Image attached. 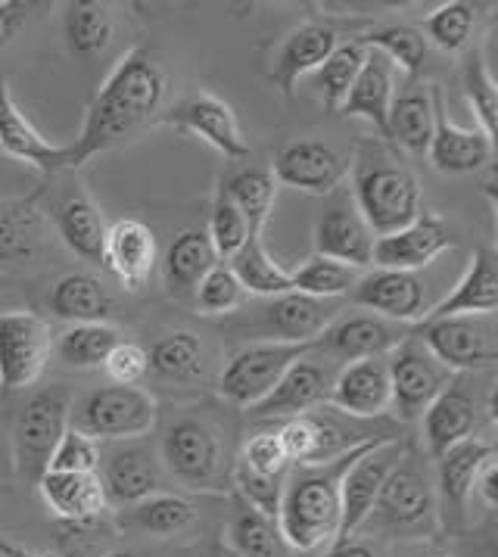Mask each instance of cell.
Returning a JSON list of instances; mask_svg holds the SVG:
<instances>
[{"instance_id":"cell-1","label":"cell","mask_w":498,"mask_h":557,"mask_svg":"<svg viewBox=\"0 0 498 557\" xmlns=\"http://www.w3.org/2000/svg\"><path fill=\"white\" fill-rule=\"evenodd\" d=\"M165 88L169 78L157 50L144 45L132 47L107 75L103 88L97 90L78 137L66 144V172L82 169L88 159L107 153L137 128H144L162 110Z\"/></svg>"},{"instance_id":"cell-2","label":"cell","mask_w":498,"mask_h":557,"mask_svg":"<svg viewBox=\"0 0 498 557\" xmlns=\"http://www.w3.org/2000/svg\"><path fill=\"white\" fill-rule=\"evenodd\" d=\"M389 440V436H384ZM377 443V440H371ZM371 443L349 448L324 465H309L296 473H287L281 508H277V530L290 552L309 555L321 545H334L340 533V483L352 461Z\"/></svg>"},{"instance_id":"cell-3","label":"cell","mask_w":498,"mask_h":557,"mask_svg":"<svg viewBox=\"0 0 498 557\" xmlns=\"http://www.w3.org/2000/svg\"><path fill=\"white\" fill-rule=\"evenodd\" d=\"M352 202L374 237L421 215V184L386 140H364L352 165Z\"/></svg>"},{"instance_id":"cell-4","label":"cell","mask_w":498,"mask_h":557,"mask_svg":"<svg viewBox=\"0 0 498 557\" xmlns=\"http://www.w3.org/2000/svg\"><path fill=\"white\" fill-rule=\"evenodd\" d=\"M364 523H374L381 533L396 539H433L443 530L436 483L418 448L406 446Z\"/></svg>"},{"instance_id":"cell-5","label":"cell","mask_w":498,"mask_h":557,"mask_svg":"<svg viewBox=\"0 0 498 557\" xmlns=\"http://www.w3.org/2000/svg\"><path fill=\"white\" fill-rule=\"evenodd\" d=\"M69 411L72 393L63 383L45 386L25 399L10 433V461L23 480L38 486V480L50 470L53 448L69 430Z\"/></svg>"},{"instance_id":"cell-6","label":"cell","mask_w":498,"mask_h":557,"mask_svg":"<svg viewBox=\"0 0 498 557\" xmlns=\"http://www.w3.org/2000/svg\"><path fill=\"white\" fill-rule=\"evenodd\" d=\"M159 421V405L140 386H100L72 401L69 426L94 443H125L147 436Z\"/></svg>"},{"instance_id":"cell-7","label":"cell","mask_w":498,"mask_h":557,"mask_svg":"<svg viewBox=\"0 0 498 557\" xmlns=\"http://www.w3.org/2000/svg\"><path fill=\"white\" fill-rule=\"evenodd\" d=\"M159 465L194 492H222L225 480V448L219 430L206 418L182 414L162 430Z\"/></svg>"},{"instance_id":"cell-8","label":"cell","mask_w":498,"mask_h":557,"mask_svg":"<svg viewBox=\"0 0 498 557\" xmlns=\"http://www.w3.org/2000/svg\"><path fill=\"white\" fill-rule=\"evenodd\" d=\"M312 352H315V343H281V339L249 343L240 352L227 358L219 377V393L225 401L249 411L252 405H259L272 393L277 380L290 371V364Z\"/></svg>"},{"instance_id":"cell-9","label":"cell","mask_w":498,"mask_h":557,"mask_svg":"<svg viewBox=\"0 0 498 557\" xmlns=\"http://www.w3.org/2000/svg\"><path fill=\"white\" fill-rule=\"evenodd\" d=\"M414 334L452 374H476V371H493L496 368V314L433 318V321H421L414 327Z\"/></svg>"},{"instance_id":"cell-10","label":"cell","mask_w":498,"mask_h":557,"mask_svg":"<svg viewBox=\"0 0 498 557\" xmlns=\"http://www.w3.org/2000/svg\"><path fill=\"white\" fill-rule=\"evenodd\" d=\"M496 399L493 389L483 393L476 386L474 374H455L449 380V386L431 401V408L424 411V443H427V455L433 461L439 455H446L449 448L464 443L474 436V430L480 426L483 411L493 414Z\"/></svg>"},{"instance_id":"cell-11","label":"cell","mask_w":498,"mask_h":557,"mask_svg":"<svg viewBox=\"0 0 498 557\" xmlns=\"http://www.w3.org/2000/svg\"><path fill=\"white\" fill-rule=\"evenodd\" d=\"M53 331L41 314H0V389L23 393L35 386L53 356Z\"/></svg>"},{"instance_id":"cell-12","label":"cell","mask_w":498,"mask_h":557,"mask_svg":"<svg viewBox=\"0 0 498 557\" xmlns=\"http://www.w3.org/2000/svg\"><path fill=\"white\" fill-rule=\"evenodd\" d=\"M386 371H389L393 405H396V411H399L402 421L424 418V411L431 408V401L455 377L452 371L418 339V334H411L402 346H396L389 352Z\"/></svg>"},{"instance_id":"cell-13","label":"cell","mask_w":498,"mask_h":557,"mask_svg":"<svg viewBox=\"0 0 498 557\" xmlns=\"http://www.w3.org/2000/svg\"><path fill=\"white\" fill-rule=\"evenodd\" d=\"M402 451H406V443H399L396 436L377 440L352 461V468L346 470L340 483V533H337V542H346L362 530L364 520L371 517L377 495L384 490L389 470L396 468Z\"/></svg>"},{"instance_id":"cell-14","label":"cell","mask_w":498,"mask_h":557,"mask_svg":"<svg viewBox=\"0 0 498 557\" xmlns=\"http://www.w3.org/2000/svg\"><path fill=\"white\" fill-rule=\"evenodd\" d=\"M157 122L200 137L225 159L237 162V159L249 157V144L244 137L237 112L227 100L215 97V94H190V97L178 100L175 107L159 112Z\"/></svg>"},{"instance_id":"cell-15","label":"cell","mask_w":498,"mask_h":557,"mask_svg":"<svg viewBox=\"0 0 498 557\" xmlns=\"http://www.w3.org/2000/svg\"><path fill=\"white\" fill-rule=\"evenodd\" d=\"M97 476L107 495V505L115 508H132L137 502L162 492V465L157 448L140 440L113 443L107 451H100Z\"/></svg>"},{"instance_id":"cell-16","label":"cell","mask_w":498,"mask_h":557,"mask_svg":"<svg viewBox=\"0 0 498 557\" xmlns=\"http://www.w3.org/2000/svg\"><path fill=\"white\" fill-rule=\"evenodd\" d=\"M346 299L359 309H368L371 314H381L396 324H411V327H418L431 312L427 284L411 271L374 268L359 277V284Z\"/></svg>"},{"instance_id":"cell-17","label":"cell","mask_w":498,"mask_h":557,"mask_svg":"<svg viewBox=\"0 0 498 557\" xmlns=\"http://www.w3.org/2000/svg\"><path fill=\"white\" fill-rule=\"evenodd\" d=\"M414 334L411 324H396L381 314H343L334 318L324 334L315 339V352H324L331 361H362L384 358L396 346H402Z\"/></svg>"},{"instance_id":"cell-18","label":"cell","mask_w":498,"mask_h":557,"mask_svg":"<svg viewBox=\"0 0 498 557\" xmlns=\"http://www.w3.org/2000/svg\"><path fill=\"white\" fill-rule=\"evenodd\" d=\"M272 175L284 187H294L312 197H327L349 175V159L324 140L299 137L277 150Z\"/></svg>"},{"instance_id":"cell-19","label":"cell","mask_w":498,"mask_h":557,"mask_svg":"<svg viewBox=\"0 0 498 557\" xmlns=\"http://www.w3.org/2000/svg\"><path fill=\"white\" fill-rule=\"evenodd\" d=\"M331 383H334V368L321 364L312 358H299L296 364H290V371L277 380L272 393L259 405L249 408L252 421L272 424V421H290L299 414L315 411L321 401H327L331 396Z\"/></svg>"},{"instance_id":"cell-20","label":"cell","mask_w":498,"mask_h":557,"mask_svg":"<svg viewBox=\"0 0 498 557\" xmlns=\"http://www.w3.org/2000/svg\"><path fill=\"white\" fill-rule=\"evenodd\" d=\"M452 231L443 222L436 212H424L406 227L377 237L374 240V259L371 265L386 268V271H411L418 274V268H427L439 256L452 246Z\"/></svg>"},{"instance_id":"cell-21","label":"cell","mask_w":498,"mask_h":557,"mask_svg":"<svg viewBox=\"0 0 498 557\" xmlns=\"http://www.w3.org/2000/svg\"><path fill=\"white\" fill-rule=\"evenodd\" d=\"M433 169L439 175H474L489 165L493 159V140L480 128H461L446 110V94L436 88L433 103V140L431 150Z\"/></svg>"},{"instance_id":"cell-22","label":"cell","mask_w":498,"mask_h":557,"mask_svg":"<svg viewBox=\"0 0 498 557\" xmlns=\"http://www.w3.org/2000/svg\"><path fill=\"white\" fill-rule=\"evenodd\" d=\"M496 448L486 440L471 436L436 458V502H439V527L464 523L468 502L474 495V480L483 461L493 458Z\"/></svg>"},{"instance_id":"cell-23","label":"cell","mask_w":498,"mask_h":557,"mask_svg":"<svg viewBox=\"0 0 498 557\" xmlns=\"http://www.w3.org/2000/svg\"><path fill=\"white\" fill-rule=\"evenodd\" d=\"M157 237L147 224L137 219H122L113 227H107L100 265L107 268L125 290H144L157 271Z\"/></svg>"},{"instance_id":"cell-24","label":"cell","mask_w":498,"mask_h":557,"mask_svg":"<svg viewBox=\"0 0 498 557\" xmlns=\"http://www.w3.org/2000/svg\"><path fill=\"white\" fill-rule=\"evenodd\" d=\"M0 150L45 175L66 172V144H50L45 134L28 122V115L20 110L10 82L3 75H0Z\"/></svg>"},{"instance_id":"cell-25","label":"cell","mask_w":498,"mask_h":557,"mask_svg":"<svg viewBox=\"0 0 498 557\" xmlns=\"http://www.w3.org/2000/svg\"><path fill=\"white\" fill-rule=\"evenodd\" d=\"M374 234L364 224L362 212L352 200H337L327 206V212L315 222V256L334 259L349 268H371L374 259Z\"/></svg>"},{"instance_id":"cell-26","label":"cell","mask_w":498,"mask_h":557,"mask_svg":"<svg viewBox=\"0 0 498 557\" xmlns=\"http://www.w3.org/2000/svg\"><path fill=\"white\" fill-rule=\"evenodd\" d=\"M327 405L349 418H381L393 405L386 358L349 361L334 374Z\"/></svg>"},{"instance_id":"cell-27","label":"cell","mask_w":498,"mask_h":557,"mask_svg":"<svg viewBox=\"0 0 498 557\" xmlns=\"http://www.w3.org/2000/svg\"><path fill=\"white\" fill-rule=\"evenodd\" d=\"M50 222L57 227L60 240L82 256L85 262L103 259V240H107V222L103 212L94 206V200L82 190V184H66L50 202Z\"/></svg>"},{"instance_id":"cell-28","label":"cell","mask_w":498,"mask_h":557,"mask_svg":"<svg viewBox=\"0 0 498 557\" xmlns=\"http://www.w3.org/2000/svg\"><path fill=\"white\" fill-rule=\"evenodd\" d=\"M337 45H340V38H337V32H334L331 25H299V28H294V32L281 41V47L274 50V63L272 69H269V82L290 100L296 85H299V78L309 75V72H315V69L334 53V47Z\"/></svg>"},{"instance_id":"cell-29","label":"cell","mask_w":498,"mask_h":557,"mask_svg":"<svg viewBox=\"0 0 498 557\" xmlns=\"http://www.w3.org/2000/svg\"><path fill=\"white\" fill-rule=\"evenodd\" d=\"M337 318V302L334 299H315L302 293H284L274 296L272 302L262 309V327L265 339H281V343H315L324 334V327Z\"/></svg>"},{"instance_id":"cell-30","label":"cell","mask_w":498,"mask_h":557,"mask_svg":"<svg viewBox=\"0 0 498 557\" xmlns=\"http://www.w3.org/2000/svg\"><path fill=\"white\" fill-rule=\"evenodd\" d=\"M439 85H408L393 97L386 119V144L393 150H406L411 157H424L433 140V103Z\"/></svg>"},{"instance_id":"cell-31","label":"cell","mask_w":498,"mask_h":557,"mask_svg":"<svg viewBox=\"0 0 498 557\" xmlns=\"http://www.w3.org/2000/svg\"><path fill=\"white\" fill-rule=\"evenodd\" d=\"M498 309V256L489 246L474 249L468 271L455 284V290L436 302L424 321L452 318V314H496Z\"/></svg>"},{"instance_id":"cell-32","label":"cell","mask_w":498,"mask_h":557,"mask_svg":"<svg viewBox=\"0 0 498 557\" xmlns=\"http://www.w3.org/2000/svg\"><path fill=\"white\" fill-rule=\"evenodd\" d=\"M45 505L66 523H91L107 511V495L97 473H60L47 470L38 480Z\"/></svg>"},{"instance_id":"cell-33","label":"cell","mask_w":498,"mask_h":557,"mask_svg":"<svg viewBox=\"0 0 498 557\" xmlns=\"http://www.w3.org/2000/svg\"><path fill=\"white\" fill-rule=\"evenodd\" d=\"M396 97V69L386 63L377 50H368L364 66L349 90L340 112L346 119H364L381 140H386V119Z\"/></svg>"},{"instance_id":"cell-34","label":"cell","mask_w":498,"mask_h":557,"mask_svg":"<svg viewBox=\"0 0 498 557\" xmlns=\"http://www.w3.org/2000/svg\"><path fill=\"white\" fill-rule=\"evenodd\" d=\"M35 190L20 200L0 202V262H28L45 244V209Z\"/></svg>"},{"instance_id":"cell-35","label":"cell","mask_w":498,"mask_h":557,"mask_svg":"<svg viewBox=\"0 0 498 557\" xmlns=\"http://www.w3.org/2000/svg\"><path fill=\"white\" fill-rule=\"evenodd\" d=\"M50 312L53 318L72 324H110L113 314V296L94 274H66L50 290Z\"/></svg>"},{"instance_id":"cell-36","label":"cell","mask_w":498,"mask_h":557,"mask_svg":"<svg viewBox=\"0 0 498 557\" xmlns=\"http://www.w3.org/2000/svg\"><path fill=\"white\" fill-rule=\"evenodd\" d=\"M212 265H219V256L206 227H187L165 249V259H162L165 287L175 296H187L197 290V284Z\"/></svg>"},{"instance_id":"cell-37","label":"cell","mask_w":498,"mask_h":557,"mask_svg":"<svg viewBox=\"0 0 498 557\" xmlns=\"http://www.w3.org/2000/svg\"><path fill=\"white\" fill-rule=\"evenodd\" d=\"M231 271L237 274V281L244 284L247 296H284L294 290L290 284V271L274 262V256L269 252V246L262 240V234H249V240L244 249L231 259Z\"/></svg>"},{"instance_id":"cell-38","label":"cell","mask_w":498,"mask_h":557,"mask_svg":"<svg viewBox=\"0 0 498 557\" xmlns=\"http://www.w3.org/2000/svg\"><path fill=\"white\" fill-rule=\"evenodd\" d=\"M194 520H197L194 502H187L182 495H172V492H157V495H150V498H144V502L122 511V523L128 530L159 535V539L184 533Z\"/></svg>"},{"instance_id":"cell-39","label":"cell","mask_w":498,"mask_h":557,"mask_svg":"<svg viewBox=\"0 0 498 557\" xmlns=\"http://www.w3.org/2000/svg\"><path fill=\"white\" fill-rule=\"evenodd\" d=\"M222 194L240 209V215L247 219L252 234H262L265 224L272 219L274 200H277V181L272 169H240L222 184Z\"/></svg>"},{"instance_id":"cell-40","label":"cell","mask_w":498,"mask_h":557,"mask_svg":"<svg viewBox=\"0 0 498 557\" xmlns=\"http://www.w3.org/2000/svg\"><path fill=\"white\" fill-rule=\"evenodd\" d=\"M225 545H231L240 557H290V548L281 539V530L272 517L249 508L240 498H237L231 523H227Z\"/></svg>"},{"instance_id":"cell-41","label":"cell","mask_w":498,"mask_h":557,"mask_svg":"<svg viewBox=\"0 0 498 557\" xmlns=\"http://www.w3.org/2000/svg\"><path fill=\"white\" fill-rule=\"evenodd\" d=\"M147 358H150V371L157 377L190 383L203 374L206 346L194 331H172V334H165L153 343Z\"/></svg>"},{"instance_id":"cell-42","label":"cell","mask_w":498,"mask_h":557,"mask_svg":"<svg viewBox=\"0 0 498 557\" xmlns=\"http://www.w3.org/2000/svg\"><path fill=\"white\" fill-rule=\"evenodd\" d=\"M119 343L122 336L113 324H72L53 339V352L69 368L88 371V368H103L107 356Z\"/></svg>"},{"instance_id":"cell-43","label":"cell","mask_w":498,"mask_h":557,"mask_svg":"<svg viewBox=\"0 0 498 557\" xmlns=\"http://www.w3.org/2000/svg\"><path fill=\"white\" fill-rule=\"evenodd\" d=\"M63 28H66L69 50L75 57H97L113 41V10L94 0L69 3Z\"/></svg>"},{"instance_id":"cell-44","label":"cell","mask_w":498,"mask_h":557,"mask_svg":"<svg viewBox=\"0 0 498 557\" xmlns=\"http://www.w3.org/2000/svg\"><path fill=\"white\" fill-rule=\"evenodd\" d=\"M368 50H377L393 69H402L408 78H418L424 60H427V41L421 35V28L411 25H384V28H371L364 38H359Z\"/></svg>"},{"instance_id":"cell-45","label":"cell","mask_w":498,"mask_h":557,"mask_svg":"<svg viewBox=\"0 0 498 557\" xmlns=\"http://www.w3.org/2000/svg\"><path fill=\"white\" fill-rule=\"evenodd\" d=\"M364 57H368V47L362 41H346V45L334 47V53L315 69L324 110L340 112L349 90L356 85V78H359V72H362Z\"/></svg>"},{"instance_id":"cell-46","label":"cell","mask_w":498,"mask_h":557,"mask_svg":"<svg viewBox=\"0 0 498 557\" xmlns=\"http://www.w3.org/2000/svg\"><path fill=\"white\" fill-rule=\"evenodd\" d=\"M362 274L364 271H359V268L343 265V262L324 259V256H312L296 271H290V284H294V293L315 296V299H334L337 302V299L352 293V287L359 284Z\"/></svg>"},{"instance_id":"cell-47","label":"cell","mask_w":498,"mask_h":557,"mask_svg":"<svg viewBox=\"0 0 498 557\" xmlns=\"http://www.w3.org/2000/svg\"><path fill=\"white\" fill-rule=\"evenodd\" d=\"M476 28V7L468 0H449L439 3L431 16L424 20V41L436 45L443 53H461L471 45Z\"/></svg>"},{"instance_id":"cell-48","label":"cell","mask_w":498,"mask_h":557,"mask_svg":"<svg viewBox=\"0 0 498 557\" xmlns=\"http://www.w3.org/2000/svg\"><path fill=\"white\" fill-rule=\"evenodd\" d=\"M461 85H464V97H468V107L476 115V128L486 134L489 140H496L498 128V88L493 72L486 66L483 53L474 50L471 60L464 63L461 72Z\"/></svg>"},{"instance_id":"cell-49","label":"cell","mask_w":498,"mask_h":557,"mask_svg":"<svg viewBox=\"0 0 498 557\" xmlns=\"http://www.w3.org/2000/svg\"><path fill=\"white\" fill-rule=\"evenodd\" d=\"M206 234H209V240L215 246V256L219 259H234L244 244L249 240V224L247 219L240 215V209L234 206V202L227 200L225 194L219 190V197H215V206H212V215H209V227H206Z\"/></svg>"},{"instance_id":"cell-50","label":"cell","mask_w":498,"mask_h":557,"mask_svg":"<svg viewBox=\"0 0 498 557\" xmlns=\"http://www.w3.org/2000/svg\"><path fill=\"white\" fill-rule=\"evenodd\" d=\"M197 306L206 314H225L240 309L247 302V290L244 284L237 281V274L227 265H212L206 271V277L197 284Z\"/></svg>"},{"instance_id":"cell-51","label":"cell","mask_w":498,"mask_h":557,"mask_svg":"<svg viewBox=\"0 0 498 557\" xmlns=\"http://www.w3.org/2000/svg\"><path fill=\"white\" fill-rule=\"evenodd\" d=\"M237 465H244L259 476H287L290 473V461L284 455V446L277 440V430H259L256 436H249L247 446L240 451Z\"/></svg>"},{"instance_id":"cell-52","label":"cell","mask_w":498,"mask_h":557,"mask_svg":"<svg viewBox=\"0 0 498 557\" xmlns=\"http://www.w3.org/2000/svg\"><path fill=\"white\" fill-rule=\"evenodd\" d=\"M100 468V443H94L91 436L78 433L69 426L63 433V440L53 448V458H50V470H60V473H97Z\"/></svg>"},{"instance_id":"cell-53","label":"cell","mask_w":498,"mask_h":557,"mask_svg":"<svg viewBox=\"0 0 498 557\" xmlns=\"http://www.w3.org/2000/svg\"><path fill=\"white\" fill-rule=\"evenodd\" d=\"M103 371H107V377L113 380L115 386H137L140 380L150 374V358H147V349H144V346H137V343L122 339L113 352L107 356V361H103Z\"/></svg>"},{"instance_id":"cell-54","label":"cell","mask_w":498,"mask_h":557,"mask_svg":"<svg viewBox=\"0 0 498 557\" xmlns=\"http://www.w3.org/2000/svg\"><path fill=\"white\" fill-rule=\"evenodd\" d=\"M28 3L23 0H0V50L16 41V35L23 32L25 20H28Z\"/></svg>"},{"instance_id":"cell-55","label":"cell","mask_w":498,"mask_h":557,"mask_svg":"<svg viewBox=\"0 0 498 557\" xmlns=\"http://www.w3.org/2000/svg\"><path fill=\"white\" fill-rule=\"evenodd\" d=\"M474 492L480 495V498H483V505H486L489 511H496V505H498V461H496V455L483 461V468H480V473H476V480H474Z\"/></svg>"},{"instance_id":"cell-56","label":"cell","mask_w":498,"mask_h":557,"mask_svg":"<svg viewBox=\"0 0 498 557\" xmlns=\"http://www.w3.org/2000/svg\"><path fill=\"white\" fill-rule=\"evenodd\" d=\"M327 557H381L368 542H352V539H346V542H334L331 545V552Z\"/></svg>"},{"instance_id":"cell-57","label":"cell","mask_w":498,"mask_h":557,"mask_svg":"<svg viewBox=\"0 0 498 557\" xmlns=\"http://www.w3.org/2000/svg\"><path fill=\"white\" fill-rule=\"evenodd\" d=\"M0 552H3L7 557H41V555H32V552H25L23 545L10 542V539H3V535H0Z\"/></svg>"},{"instance_id":"cell-58","label":"cell","mask_w":498,"mask_h":557,"mask_svg":"<svg viewBox=\"0 0 498 557\" xmlns=\"http://www.w3.org/2000/svg\"><path fill=\"white\" fill-rule=\"evenodd\" d=\"M414 557H452L446 548H439V545H431V548H424V552H418Z\"/></svg>"},{"instance_id":"cell-59","label":"cell","mask_w":498,"mask_h":557,"mask_svg":"<svg viewBox=\"0 0 498 557\" xmlns=\"http://www.w3.org/2000/svg\"><path fill=\"white\" fill-rule=\"evenodd\" d=\"M212 557H240V555H237V552H234L231 545H225V542H219V545H215V552H212Z\"/></svg>"},{"instance_id":"cell-60","label":"cell","mask_w":498,"mask_h":557,"mask_svg":"<svg viewBox=\"0 0 498 557\" xmlns=\"http://www.w3.org/2000/svg\"><path fill=\"white\" fill-rule=\"evenodd\" d=\"M10 468H13V461H10V455L3 451V443H0V476H3Z\"/></svg>"},{"instance_id":"cell-61","label":"cell","mask_w":498,"mask_h":557,"mask_svg":"<svg viewBox=\"0 0 498 557\" xmlns=\"http://www.w3.org/2000/svg\"><path fill=\"white\" fill-rule=\"evenodd\" d=\"M107 557H140V555H137V552H125V548H122V552H110Z\"/></svg>"},{"instance_id":"cell-62","label":"cell","mask_w":498,"mask_h":557,"mask_svg":"<svg viewBox=\"0 0 498 557\" xmlns=\"http://www.w3.org/2000/svg\"><path fill=\"white\" fill-rule=\"evenodd\" d=\"M0 557H7V555H3V552H0Z\"/></svg>"}]
</instances>
